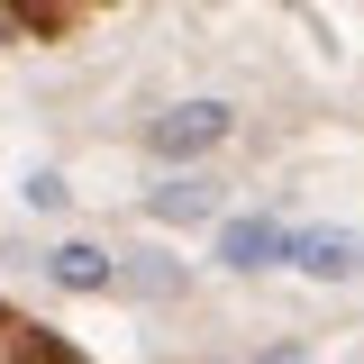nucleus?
I'll use <instances>...</instances> for the list:
<instances>
[{"label":"nucleus","mask_w":364,"mask_h":364,"mask_svg":"<svg viewBox=\"0 0 364 364\" xmlns=\"http://www.w3.org/2000/svg\"><path fill=\"white\" fill-rule=\"evenodd\" d=\"M228 128H237V109H219V100L164 109V119H155V155H200V146H219Z\"/></svg>","instance_id":"f03ea898"},{"label":"nucleus","mask_w":364,"mask_h":364,"mask_svg":"<svg viewBox=\"0 0 364 364\" xmlns=\"http://www.w3.org/2000/svg\"><path fill=\"white\" fill-rule=\"evenodd\" d=\"M210 210V182H173V191H155V219H200Z\"/></svg>","instance_id":"39448f33"},{"label":"nucleus","mask_w":364,"mask_h":364,"mask_svg":"<svg viewBox=\"0 0 364 364\" xmlns=\"http://www.w3.org/2000/svg\"><path fill=\"white\" fill-rule=\"evenodd\" d=\"M282 255L301 273H318V282H346V273H364V228H310V237H282Z\"/></svg>","instance_id":"f257e3e1"},{"label":"nucleus","mask_w":364,"mask_h":364,"mask_svg":"<svg viewBox=\"0 0 364 364\" xmlns=\"http://www.w3.org/2000/svg\"><path fill=\"white\" fill-rule=\"evenodd\" d=\"M55 282H64V291H100V282H109V255H100V246H55Z\"/></svg>","instance_id":"20e7f679"},{"label":"nucleus","mask_w":364,"mask_h":364,"mask_svg":"<svg viewBox=\"0 0 364 364\" xmlns=\"http://www.w3.org/2000/svg\"><path fill=\"white\" fill-rule=\"evenodd\" d=\"M219 255H228L237 273H255V264H282V228H273V219H228Z\"/></svg>","instance_id":"7ed1b4c3"}]
</instances>
